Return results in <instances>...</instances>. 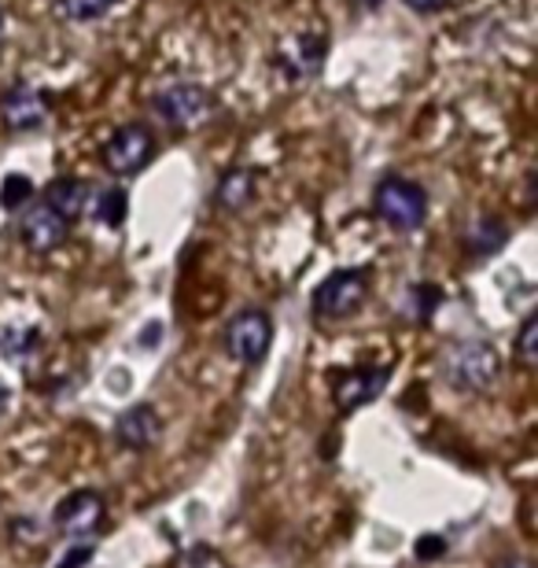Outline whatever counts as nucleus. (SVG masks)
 Segmentation results:
<instances>
[{
  "label": "nucleus",
  "instance_id": "f257e3e1",
  "mask_svg": "<svg viewBox=\"0 0 538 568\" xmlns=\"http://www.w3.org/2000/svg\"><path fill=\"white\" fill-rule=\"evenodd\" d=\"M373 211L384 225L398 233H417L428 219V192L425 185L403 174H387L373 189Z\"/></svg>",
  "mask_w": 538,
  "mask_h": 568
},
{
  "label": "nucleus",
  "instance_id": "2eb2a0df",
  "mask_svg": "<svg viewBox=\"0 0 538 568\" xmlns=\"http://www.w3.org/2000/svg\"><path fill=\"white\" fill-rule=\"evenodd\" d=\"M506 241H509V225L501 222L498 214H487V219H476L473 225H468L465 252L473 258H490L506 247Z\"/></svg>",
  "mask_w": 538,
  "mask_h": 568
},
{
  "label": "nucleus",
  "instance_id": "9b49d317",
  "mask_svg": "<svg viewBox=\"0 0 538 568\" xmlns=\"http://www.w3.org/2000/svg\"><path fill=\"white\" fill-rule=\"evenodd\" d=\"M159 432H163V417L152 403H136L114 422V439L125 450H148L159 439Z\"/></svg>",
  "mask_w": 538,
  "mask_h": 568
},
{
  "label": "nucleus",
  "instance_id": "6ab92c4d",
  "mask_svg": "<svg viewBox=\"0 0 538 568\" xmlns=\"http://www.w3.org/2000/svg\"><path fill=\"white\" fill-rule=\"evenodd\" d=\"M0 351H4V358L11 362H27L33 351H41V333L38 328H22V333H8L4 344H0Z\"/></svg>",
  "mask_w": 538,
  "mask_h": 568
},
{
  "label": "nucleus",
  "instance_id": "5701e85b",
  "mask_svg": "<svg viewBox=\"0 0 538 568\" xmlns=\"http://www.w3.org/2000/svg\"><path fill=\"white\" fill-rule=\"evenodd\" d=\"M89 558H93V547H85V542H82V547H74V550L67 554V558H63L60 565H55V568H82Z\"/></svg>",
  "mask_w": 538,
  "mask_h": 568
},
{
  "label": "nucleus",
  "instance_id": "bb28decb",
  "mask_svg": "<svg viewBox=\"0 0 538 568\" xmlns=\"http://www.w3.org/2000/svg\"><path fill=\"white\" fill-rule=\"evenodd\" d=\"M365 4H369V8H376V4H380V0H365Z\"/></svg>",
  "mask_w": 538,
  "mask_h": 568
},
{
  "label": "nucleus",
  "instance_id": "0eeeda50",
  "mask_svg": "<svg viewBox=\"0 0 538 568\" xmlns=\"http://www.w3.org/2000/svg\"><path fill=\"white\" fill-rule=\"evenodd\" d=\"M104 517H108V503H104V495L100 491H74V495H67L60 506H55V531H63V536H71V539H85V536H93V531L104 525Z\"/></svg>",
  "mask_w": 538,
  "mask_h": 568
},
{
  "label": "nucleus",
  "instance_id": "b1692460",
  "mask_svg": "<svg viewBox=\"0 0 538 568\" xmlns=\"http://www.w3.org/2000/svg\"><path fill=\"white\" fill-rule=\"evenodd\" d=\"M409 11H420V16H432V11H443L446 0H403Z\"/></svg>",
  "mask_w": 538,
  "mask_h": 568
},
{
  "label": "nucleus",
  "instance_id": "423d86ee",
  "mask_svg": "<svg viewBox=\"0 0 538 568\" xmlns=\"http://www.w3.org/2000/svg\"><path fill=\"white\" fill-rule=\"evenodd\" d=\"M225 355L240 362V366H258L273 344V322L266 311H240L233 322L225 325Z\"/></svg>",
  "mask_w": 538,
  "mask_h": 568
},
{
  "label": "nucleus",
  "instance_id": "f03ea898",
  "mask_svg": "<svg viewBox=\"0 0 538 568\" xmlns=\"http://www.w3.org/2000/svg\"><path fill=\"white\" fill-rule=\"evenodd\" d=\"M369 300V270H336L314 288V314L325 322H347Z\"/></svg>",
  "mask_w": 538,
  "mask_h": 568
},
{
  "label": "nucleus",
  "instance_id": "20e7f679",
  "mask_svg": "<svg viewBox=\"0 0 538 568\" xmlns=\"http://www.w3.org/2000/svg\"><path fill=\"white\" fill-rule=\"evenodd\" d=\"M155 130L148 122H125L104 141V166L114 178H133L152 163Z\"/></svg>",
  "mask_w": 538,
  "mask_h": 568
},
{
  "label": "nucleus",
  "instance_id": "a878e982",
  "mask_svg": "<svg viewBox=\"0 0 538 568\" xmlns=\"http://www.w3.org/2000/svg\"><path fill=\"white\" fill-rule=\"evenodd\" d=\"M0 41H4V8H0Z\"/></svg>",
  "mask_w": 538,
  "mask_h": 568
},
{
  "label": "nucleus",
  "instance_id": "ddd939ff",
  "mask_svg": "<svg viewBox=\"0 0 538 568\" xmlns=\"http://www.w3.org/2000/svg\"><path fill=\"white\" fill-rule=\"evenodd\" d=\"M255 185H258L255 170H247V166L225 170L222 181H217V189H214V207H217V211H225V214L244 211L247 203L255 200Z\"/></svg>",
  "mask_w": 538,
  "mask_h": 568
},
{
  "label": "nucleus",
  "instance_id": "a211bd4d",
  "mask_svg": "<svg viewBox=\"0 0 538 568\" xmlns=\"http://www.w3.org/2000/svg\"><path fill=\"white\" fill-rule=\"evenodd\" d=\"M517 362L524 369H535L538 366V317L528 314L524 317V325H520V333H517Z\"/></svg>",
  "mask_w": 538,
  "mask_h": 568
},
{
  "label": "nucleus",
  "instance_id": "6e6552de",
  "mask_svg": "<svg viewBox=\"0 0 538 568\" xmlns=\"http://www.w3.org/2000/svg\"><path fill=\"white\" fill-rule=\"evenodd\" d=\"M44 119H49V97L38 93L33 85L16 82L0 97V122H4L8 133H30L44 126Z\"/></svg>",
  "mask_w": 538,
  "mask_h": 568
},
{
  "label": "nucleus",
  "instance_id": "9d476101",
  "mask_svg": "<svg viewBox=\"0 0 538 568\" xmlns=\"http://www.w3.org/2000/svg\"><path fill=\"white\" fill-rule=\"evenodd\" d=\"M387 384V369L384 366H369V369H351V373H339L332 381V392H336V403L343 414L358 410V406L373 403L376 395L384 392Z\"/></svg>",
  "mask_w": 538,
  "mask_h": 568
},
{
  "label": "nucleus",
  "instance_id": "1a4fd4ad",
  "mask_svg": "<svg viewBox=\"0 0 538 568\" xmlns=\"http://www.w3.org/2000/svg\"><path fill=\"white\" fill-rule=\"evenodd\" d=\"M67 230H71V222L60 219L49 203H33V207L22 214V222H19V236H22V244H27V252L33 255H49L55 252V247L63 244V236Z\"/></svg>",
  "mask_w": 538,
  "mask_h": 568
},
{
  "label": "nucleus",
  "instance_id": "4be33fe9",
  "mask_svg": "<svg viewBox=\"0 0 538 568\" xmlns=\"http://www.w3.org/2000/svg\"><path fill=\"white\" fill-rule=\"evenodd\" d=\"M443 550H446V539H439V536H425V539H417V558H420V561H435V558H443Z\"/></svg>",
  "mask_w": 538,
  "mask_h": 568
},
{
  "label": "nucleus",
  "instance_id": "dca6fc26",
  "mask_svg": "<svg viewBox=\"0 0 538 568\" xmlns=\"http://www.w3.org/2000/svg\"><path fill=\"white\" fill-rule=\"evenodd\" d=\"M114 4H119V0H55V11H60L67 22H93V19H104Z\"/></svg>",
  "mask_w": 538,
  "mask_h": 568
},
{
  "label": "nucleus",
  "instance_id": "393cba45",
  "mask_svg": "<svg viewBox=\"0 0 538 568\" xmlns=\"http://www.w3.org/2000/svg\"><path fill=\"white\" fill-rule=\"evenodd\" d=\"M498 568H531V561H524V558H506V561H498Z\"/></svg>",
  "mask_w": 538,
  "mask_h": 568
},
{
  "label": "nucleus",
  "instance_id": "39448f33",
  "mask_svg": "<svg viewBox=\"0 0 538 568\" xmlns=\"http://www.w3.org/2000/svg\"><path fill=\"white\" fill-rule=\"evenodd\" d=\"M446 377L461 392H487L498 377V351L487 339H461L446 358Z\"/></svg>",
  "mask_w": 538,
  "mask_h": 568
},
{
  "label": "nucleus",
  "instance_id": "f3484780",
  "mask_svg": "<svg viewBox=\"0 0 538 568\" xmlns=\"http://www.w3.org/2000/svg\"><path fill=\"white\" fill-rule=\"evenodd\" d=\"M125 211H130V203H125V192L122 189H108V192H100L97 196V219L111 225V230H122L125 225Z\"/></svg>",
  "mask_w": 538,
  "mask_h": 568
},
{
  "label": "nucleus",
  "instance_id": "f8f14e48",
  "mask_svg": "<svg viewBox=\"0 0 538 568\" xmlns=\"http://www.w3.org/2000/svg\"><path fill=\"white\" fill-rule=\"evenodd\" d=\"M322 63H325V41L314 38V33L292 41L288 49H281V55H277V67L292 78V82L317 74V71H322Z\"/></svg>",
  "mask_w": 538,
  "mask_h": 568
},
{
  "label": "nucleus",
  "instance_id": "4468645a",
  "mask_svg": "<svg viewBox=\"0 0 538 568\" xmlns=\"http://www.w3.org/2000/svg\"><path fill=\"white\" fill-rule=\"evenodd\" d=\"M44 203H49L60 219L74 222V219H82L89 207V185L78 178H55L52 185L44 189Z\"/></svg>",
  "mask_w": 538,
  "mask_h": 568
},
{
  "label": "nucleus",
  "instance_id": "412c9836",
  "mask_svg": "<svg viewBox=\"0 0 538 568\" xmlns=\"http://www.w3.org/2000/svg\"><path fill=\"white\" fill-rule=\"evenodd\" d=\"M439 300H443V295H439V288H435V284H414V295H409V314H414L417 317V322H428V317H432V311H435V306H439Z\"/></svg>",
  "mask_w": 538,
  "mask_h": 568
},
{
  "label": "nucleus",
  "instance_id": "7ed1b4c3",
  "mask_svg": "<svg viewBox=\"0 0 538 568\" xmlns=\"http://www.w3.org/2000/svg\"><path fill=\"white\" fill-rule=\"evenodd\" d=\"M155 115L166 122L170 130H200L203 122L214 115V97L196 82H174L152 100Z\"/></svg>",
  "mask_w": 538,
  "mask_h": 568
},
{
  "label": "nucleus",
  "instance_id": "aec40b11",
  "mask_svg": "<svg viewBox=\"0 0 538 568\" xmlns=\"http://www.w3.org/2000/svg\"><path fill=\"white\" fill-rule=\"evenodd\" d=\"M30 196H33V185H30V178H22V174H8L4 185H0V207L4 211H19Z\"/></svg>",
  "mask_w": 538,
  "mask_h": 568
}]
</instances>
